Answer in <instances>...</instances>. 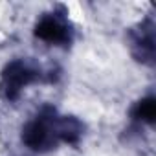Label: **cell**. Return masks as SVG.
<instances>
[{"instance_id":"cell-3","label":"cell","mask_w":156,"mask_h":156,"mask_svg":"<svg viewBox=\"0 0 156 156\" xmlns=\"http://www.w3.org/2000/svg\"><path fill=\"white\" fill-rule=\"evenodd\" d=\"M35 33H37V37H41V39L46 41V42H62V41H66V37H68L66 28H64L55 17H44V19L37 24Z\"/></svg>"},{"instance_id":"cell-1","label":"cell","mask_w":156,"mask_h":156,"mask_svg":"<svg viewBox=\"0 0 156 156\" xmlns=\"http://www.w3.org/2000/svg\"><path fill=\"white\" fill-rule=\"evenodd\" d=\"M22 140L30 149H35V151L50 149L57 140L55 121L46 118V116H41V118L33 119L31 123L26 125V129L22 132Z\"/></svg>"},{"instance_id":"cell-2","label":"cell","mask_w":156,"mask_h":156,"mask_svg":"<svg viewBox=\"0 0 156 156\" xmlns=\"http://www.w3.org/2000/svg\"><path fill=\"white\" fill-rule=\"evenodd\" d=\"M35 79V72L31 68H28L24 62L17 61L11 62L6 72H4V79H2V88L6 92V96L9 99H15L19 96V92Z\"/></svg>"},{"instance_id":"cell-4","label":"cell","mask_w":156,"mask_h":156,"mask_svg":"<svg viewBox=\"0 0 156 156\" xmlns=\"http://www.w3.org/2000/svg\"><path fill=\"white\" fill-rule=\"evenodd\" d=\"M136 116L140 119H143V121L152 123L154 118H156V103H154V99L152 98H147V99L140 101L138 107H136Z\"/></svg>"}]
</instances>
